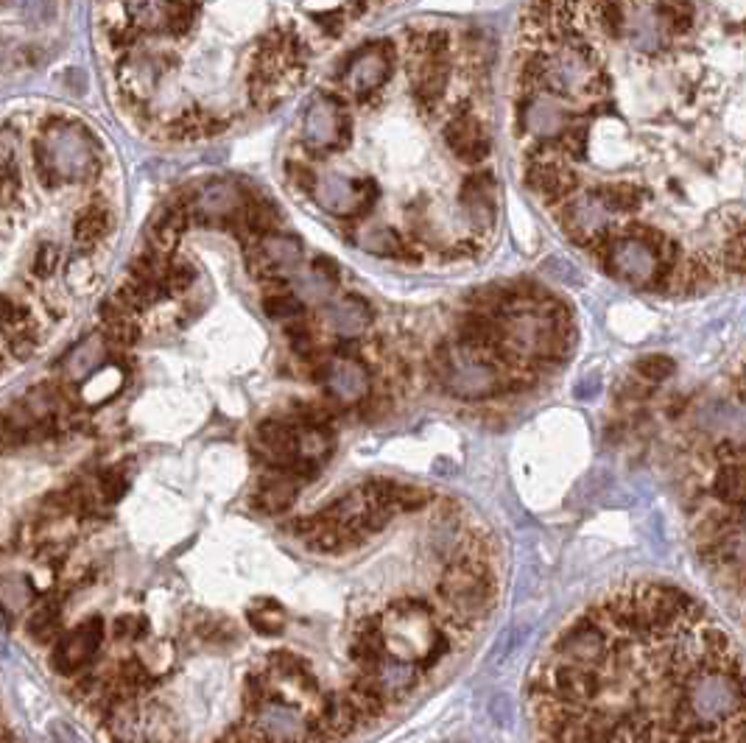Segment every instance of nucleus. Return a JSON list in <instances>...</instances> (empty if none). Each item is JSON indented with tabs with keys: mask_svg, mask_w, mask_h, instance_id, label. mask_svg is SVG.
<instances>
[{
	"mask_svg": "<svg viewBox=\"0 0 746 743\" xmlns=\"http://www.w3.org/2000/svg\"><path fill=\"white\" fill-rule=\"evenodd\" d=\"M104 621L101 618H90V621L79 623L76 629H70L65 635H59L51 651V668L59 676H76L90 668V662L98 657L101 643H104Z\"/></svg>",
	"mask_w": 746,
	"mask_h": 743,
	"instance_id": "f03ea898",
	"label": "nucleus"
},
{
	"mask_svg": "<svg viewBox=\"0 0 746 743\" xmlns=\"http://www.w3.org/2000/svg\"><path fill=\"white\" fill-rule=\"evenodd\" d=\"M646 199V190L632 182H604L593 188V202L615 216H635Z\"/></svg>",
	"mask_w": 746,
	"mask_h": 743,
	"instance_id": "6e6552de",
	"label": "nucleus"
},
{
	"mask_svg": "<svg viewBox=\"0 0 746 743\" xmlns=\"http://www.w3.org/2000/svg\"><path fill=\"white\" fill-rule=\"evenodd\" d=\"M459 202H462L464 213L470 216V224L475 227V241H481V235L492 232L495 216H498V188H495V176L489 171L467 176L459 188Z\"/></svg>",
	"mask_w": 746,
	"mask_h": 743,
	"instance_id": "20e7f679",
	"label": "nucleus"
},
{
	"mask_svg": "<svg viewBox=\"0 0 746 743\" xmlns=\"http://www.w3.org/2000/svg\"><path fill=\"white\" fill-rule=\"evenodd\" d=\"M635 372L643 380H649V383H663V380H668L677 372V364L668 355H643L638 364H635Z\"/></svg>",
	"mask_w": 746,
	"mask_h": 743,
	"instance_id": "f3484780",
	"label": "nucleus"
},
{
	"mask_svg": "<svg viewBox=\"0 0 746 743\" xmlns=\"http://www.w3.org/2000/svg\"><path fill=\"white\" fill-rule=\"evenodd\" d=\"M716 498L724 500L730 509L746 514V467L744 464H721L713 478Z\"/></svg>",
	"mask_w": 746,
	"mask_h": 743,
	"instance_id": "9d476101",
	"label": "nucleus"
},
{
	"mask_svg": "<svg viewBox=\"0 0 746 743\" xmlns=\"http://www.w3.org/2000/svg\"><path fill=\"white\" fill-rule=\"evenodd\" d=\"M26 319L28 313L20 305H14L9 297H0V333L3 336H9L14 327H20Z\"/></svg>",
	"mask_w": 746,
	"mask_h": 743,
	"instance_id": "6ab92c4d",
	"label": "nucleus"
},
{
	"mask_svg": "<svg viewBox=\"0 0 746 743\" xmlns=\"http://www.w3.org/2000/svg\"><path fill=\"white\" fill-rule=\"evenodd\" d=\"M414 79V98L422 109H434L450 84V54L420 56L417 68L411 73Z\"/></svg>",
	"mask_w": 746,
	"mask_h": 743,
	"instance_id": "0eeeda50",
	"label": "nucleus"
},
{
	"mask_svg": "<svg viewBox=\"0 0 746 743\" xmlns=\"http://www.w3.org/2000/svg\"><path fill=\"white\" fill-rule=\"evenodd\" d=\"M216 743H266L263 741V735H260L249 721H244V724H235V727H230L227 730V735H221Z\"/></svg>",
	"mask_w": 746,
	"mask_h": 743,
	"instance_id": "aec40b11",
	"label": "nucleus"
},
{
	"mask_svg": "<svg viewBox=\"0 0 746 743\" xmlns=\"http://www.w3.org/2000/svg\"><path fill=\"white\" fill-rule=\"evenodd\" d=\"M529 713L537 743H746V665L693 595L638 581L559 632Z\"/></svg>",
	"mask_w": 746,
	"mask_h": 743,
	"instance_id": "f257e3e1",
	"label": "nucleus"
},
{
	"mask_svg": "<svg viewBox=\"0 0 746 743\" xmlns=\"http://www.w3.org/2000/svg\"><path fill=\"white\" fill-rule=\"evenodd\" d=\"M526 185L545 204H565L579 188V176L562 160H526Z\"/></svg>",
	"mask_w": 746,
	"mask_h": 743,
	"instance_id": "39448f33",
	"label": "nucleus"
},
{
	"mask_svg": "<svg viewBox=\"0 0 746 743\" xmlns=\"http://www.w3.org/2000/svg\"><path fill=\"white\" fill-rule=\"evenodd\" d=\"M294 500H297V481L291 475L274 470L272 478L260 487L255 506L263 514H283L294 506Z\"/></svg>",
	"mask_w": 746,
	"mask_h": 743,
	"instance_id": "1a4fd4ad",
	"label": "nucleus"
},
{
	"mask_svg": "<svg viewBox=\"0 0 746 743\" xmlns=\"http://www.w3.org/2000/svg\"><path fill=\"white\" fill-rule=\"evenodd\" d=\"M109 213L107 207H101V204H90V207H84L82 213L76 216V224H73V238L84 246H93L98 244L101 238H107L109 232Z\"/></svg>",
	"mask_w": 746,
	"mask_h": 743,
	"instance_id": "ddd939ff",
	"label": "nucleus"
},
{
	"mask_svg": "<svg viewBox=\"0 0 746 743\" xmlns=\"http://www.w3.org/2000/svg\"><path fill=\"white\" fill-rule=\"evenodd\" d=\"M140 336V330L135 325V316H112L107 319V344L109 347H118V350H126L132 347Z\"/></svg>",
	"mask_w": 746,
	"mask_h": 743,
	"instance_id": "dca6fc26",
	"label": "nucleus"
},
{
	"mask_svg": "<svg viewBox=\"0 0 746 743\" xmlns=\"http://www.w3.org/2000/svg\"><path fill=\"white\" fill-rule=\"evenodd\" d=\"M269 285H272V291L263 297V311L269 313L272 319H291V322L302 319V313H305L302 311V302L291 291H285L280 280Z\"/></svg>",
	"mask_w": 746,
	"mask_h": 743,
	"instance_id": "2eb2a0df",
	"label": "nucleus"
},
{
	"mask_svg": "<svg viewBox=\"0 0 746 743\" xmlns=\"http://www.w3.org/2000/svg\"><path fill=\"white\" fill-rule=\"evenodd\" d=\"M115 637H123V640H135V637L143 635V629H146V621L143 618H135V615H123L115 621Z\"/></svg>",
	"mask_w": 746,
	"mask_h": 743,
	"instance_id": "412c9836",
	"label": "nucleus"
},
{
	"mask_svg": "<svg viewBox=\"0 0 746 743\" xmlns=\"http://www.w3.org/2000/svg\"><path fill=\"white\" fill-rule=\"evenodd\" d=\"M288 176L297 182L299 188H305V190H313L316 188V176L305 168V165H299V163H291L288 165Z\"/></svg>",
	"mask_w": 746,
	"mask_h": 743,
	"instance_id": "4be33fe9",
	"label": "nucleus"
},
{
	"mask_svg": "<svg viewBox=\"0 0 746 743\" xmlns=\"http://www.w3.org/2000/svg\"><path fill=\"white\" fill-rule=\"evenodd\" d=\"M392 76V45L389 42H369L353 56V62L344 70V84L355 95H367L380 90Z\"/></svg>",
	"mask_w": 746,
	"mask_h": 743,
	"instance_id": "7ed1b4c3",
	"label": "nucleus"
},
{
	"mask_svg": "<svg viewBox=\"0 0 746 743\" xmlns=\"http://www.w3.org/2000/svg\"><path fill=\"white\" fill-rule=\"evenodd\" d=\"M246 618H249V626L263 637H277L285 632V623H288V615H285V609L277 604V601H269V598H263V601H255L249 612H246Z\"/></svg>",
	"mask_w": 746,
	"mask_h": 743,
	"instance_id": "4468645a",
	"label": "nucleus"
},
{
	"mask_svg": "<svg viewBox=\"0 0 746 743\" xmlns=\"http://www.w3.org/2000/svg\"><path fill=\"white\" fill-rule=\"evenodd\" d=\"M28 635L37 643H51L62 635V607L56 601H42L28 618Z\"/></svg>",
	"mask_w": 746,
	"mask_h": 743,
	"instance_id": "f8f14e48",
	"label": "nucleus"
},
{
	"mask_svg": "<svg viewBox=\"0 0 746 743\" xmlns=\"http://www.w3.org/2000/svg\"><path fill=\"white\" fill-rule=\"evenodd\" d=\"M188 204H174L171 210H165L163 218L154 224V230H151V238H154V249L165 255V252H171L174 246L179 244V238H182V232L188 227Z\"/></svg>",
	"mask_w": 746,
	"mask_h": 743,
	"instance_id": "9b49d317",
	"label": "nucleus"
},
{
	"mask_svg": "<svg viewBox=\"0 0 746 743\" xmlns=\"http://www.w3.org/2000/svg\"><path fill=\"white\" fill-rule=\"evenodd\" d=\"M59 260H62V252H59V246L54 244H42L37 249V255H34V274L37 277H51L56 269H59Z\"/></svg>",
	"mask_w": 746,
	"mask_h": 743,
	"instance_id": "a211bd4d",
	"label": "nucleus"
},
{
	"mask_svg": "<svg viewBox=\"0 0 746 743\" xmlns=\"http://www.w3.org/2000/svg\"><path fill=\"white\" fill-rule=\"evenodd\" d=\"M445 143H448L450 154L467 165L484 163L489 157V149H492L487 126L473 112H459L456 118H450V123L445 126Z\"/></svg>",
	"mask_w": 746,
	"mask_h": 743,
	"instance_id": "423d86ee",
	"label": "nucleus"
}]
</instances>
